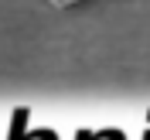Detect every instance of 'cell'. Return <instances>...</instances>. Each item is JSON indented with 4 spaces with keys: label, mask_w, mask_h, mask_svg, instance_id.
<instances>
[{
    "label": "cell",
    "mask_w": 150,
    "mask_h": 140,
    "mask_svg": "<svg viewBox=\"0 0 150 140\" xmlns=\"http://www.w3.org/2000/svg\"><path fill=\"white\" fill-rule=\"evenodd\" d=\"M10 140H28V109L21 106L14 109V123H10Z\"/></svg>",
    "instance_id": "1"
},
{
    "label": "cell",
    "mask_w": 150,
    "mask_h": 140,
    "mask_svg": "<svg viewBox=\"0 0 150 140\" xmlns=\"http://www.w3.org/2000/svg\"><path fill=\"white\" fill-rule=\"evenodd\" d=\"M75 140H96V133H89V130H79V137Z\"/></svg>",
    "instance_id": "4"
},
{
    "label": "cell",
    "mask_w": 150,
    "mask_h": 140,
    "mask_svg": "<svg viewBox=\"0 0 150 140\" xmlns=\"http://www.w3.org/2000/svg\"><path fill=\"white\" fill-rule=\"evenodd\" d=\"M143 140H150V130H147V133H143Z\"/></svg>",
    "instance_id": "5"
},
{
    "label": "cell",
    "mask_w": 150,
    "mask_h": 140,
    "mask_svg": "<svg viewBox=\"0 0 150 140\" xmlns=\"http://www.w3.org/2000/svg\"><path fill=\"white\" fill-rule=\"evenodd\" d=\"M48 4H55V7H75V4H89V0H48Z\"/></svg>",
    "instance_id": "2"
},
{
    "label": "cell",
    "mask_w": 150,
    "mask_h": 140,
    "mask_svg": "<svg viewBox=\"0 0 150 140\" xmlns=\"http://www.w3.org/2000/svg\"><path fill=\"white\" fill-rule=\"evenodd\" d=\"M106 140H123V130H106Z\"/></svg>",
    "instance_id": "3"
}]
</instances>
